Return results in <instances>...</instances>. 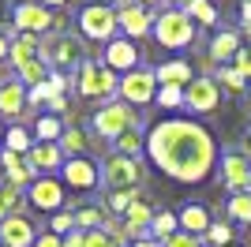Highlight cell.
<instances>
[{
    "mask_svg": "<svg viewBox=\"0 0 251 247\" xmlns=\"http://www.w3.org/2000/svg\"><path fill=\"white\" fill-rule=\"evenodd\" d=\"M147 154L169 180L202 184L218 165V139L199 120L169 116L147 131Z\"/></svg>",
    "mask_w": 251,
    "mask_h": 247,
    "instance_id": "obj_1",
    "label": "cell"
},
{
    "mask_svg": "<svg viewBox=\"0 0 251 247\" xmlns=\"http://www.w3.org/2000/svg\"><path fill=\"white\" fill-rule=\"evenodd\" d=\"M42 60L56 72H79L86 64V49L83 41L75 38V34H64V30H52L49 38H42Z\"/></svg>",
    "mask_w": 251,
    "mask_h": 247,
    "instance_id": "obj_2",
    "label": "cell"
},
{
    "mask_svg": "<svg viewBox=\"0 0 251 247\" xmlns=\"http://www.w3.org/2000/svg\"><path fill=\"white\" fill-rule=\"evenodd\" d=\"M143 176H147V169H143L139 157L109 154V157H105V165H101V187H105V195H116V191H139Z\"/></svg>",
    "mask_w": 251,
    "mask_h": 247,
    "instance_id": "obj_3",
    "label": "cell"
},
{
    "mask_svg": "<svg viewBox=\"0 0 251 247\" xmlns=\"http://www.w3.org/2000/svg\"><path fill=\"white\" fill-rule=\"evenodd\" d=\"M154 41L161 49H188L191 41H195V23L188 19V11L180 8H169L161 15H154Z\"/></svg>",
    "mask_w": 251,
    "mask_h": 247,
    "instance_id": "obj_4",
    "label": "cell"
},
{
    "mask_svg": "<svg viewBox=\"0 0 251 247\" xmlns=\"http://www.w3.org/2000/svg\"><path fill=\"white\" fill-rule=\"evenodd\" d=\"M72 82H75V90H79V98H113L116 86H120L116 72H109L105 64H94V60H86L75 72Z\"/></svg>",
    "mask_w": 251,
    "mask_h": 247,
    "instance_id": "obj_5",
    "label": "cell"
},
{
    "mask_svg": "<svg viewBox=\"0 0 251 247\" xmlns=\"http://www.w3.org/2000/svg\"><path fill=\"white\" fill-rule=\"evenodd\" d=\"M131 127H139V113L124 101H109L105 109L94 113V131L101 135V139H113L116 143V139L124 131H131Z\"/></svg>",
    "mask_w": 251,
    "mask_h": 247,
    "instance_id": "obj_6",
    "label": "cell"
},
{
    "mask_svg": "<svg viewBox=\"0 0 251 247\" xmlns=\"http://www.w3.org/2000/svg\"><path fill=\"white\" fill-rule=\"evenodd\" d=\"M79 30L90 41H113V34L120 30L116 8L113 4H86V8L79 11Z\"/></svg>",
    "mask_w": 251,
    "mask_h": 247,
    "instance_id": "obj_7",
    "label": "cell"
},
{
    "mask_svg": "<svg viewBox=\"0 0 251 247\" xmlns=\"http://www.w3.org/2000/svg\"><path fill=\"white\" fill-rule=\"evenodd\" d=\"M221 105V86L214 82V75H195V79L184 86V109H191V113H218Z\"/></svg>",
    "mask_w": 251,
    "mask_h": 247,
    "instance_id": "obj_8",
    "label": "cell"
},
{
    "mask_svg": "<svg viewBox=\"0 0 251 247\" xmlns=\"http://www.w3.org/2000/svg\"><path fill=\"white\" fill-rule=\"evenodd\" d=\"M116 94H120V101L131 105V109H135V105H150L157 98V79L147 68H135V72H127L124 79H120Z\"/></svg>",
    "mask_w": 251,
    "mask_h": 247,
    "instance_id": "obj_9",
    "label": "cell"
},
{
    "mask_svg": "<svg viewBox=\"0 0 251 247\" xmlns=\"http://www.w3.org/2000/svg\"><path fill=\"white\" fill-rule=\"evenodd\" d=\"M11 26H15V34H49V26H56V19H52V11L45 8V4H38V0H23V4H15V11H11Z\"/></svg>",
    "mask_w": 251,
    "mask_h": 247,
    "instance_id": "obj_10",
    "label": "cell"
},
{
    "mask_svg": "<svg viewBox=\"0 0 251 247\" xmlns=\"http://www.w3.org/2000/svg\"><path fill=\"white\" fill-rule=\"evenodd\" d=\"M221 184L232 195H244L251 191V157L244 150H225L221 154Z\"/></svg>",
    "mask_w": 251,
    "mask_h": 247,
    "instance_id": "obj_11",
    "label": "cell"
},
{
    "mask_svg": "<svg viewBox=\"0 0 251 247\" xmlns=\"http://www.w3.org/2000/svg\"><path fill=\"white\" fill-rule=\"evenodd\" d=\"M60 184L75 187V191H98L101 187V165H94L90 157H68L60 169Z\"/></svg>",
    "mask_w": 251,
    "mask_h": 247,
    "instance_id": "obj_12",
    "label": "cell"
},
{
    "mask_svg": "<svg viewBox=\"0 0 251 247\" xmlns=\"http://www.w3.org/2000/svg\"><path fill=\"white\" fill-rule=\"evenodd\" d=\"M26 202L42 214H60L64 206V184L56 176H38L30 187H26Z\"/></svg>",
    "mask_w": 251,
    "mask_h": 247,
    "instance_id": "obj_13",
    "label": "cell"
},
{
    "mask_svg": "<svg viewBox=\"0 0 251 247\" xmlns=\"http://www.w3.org/2000/svg\"><path fill=\"white\" fill-rule=\"evenodd\" d=\"M116 23H120V30L127 34V41L147 38V34L154 30V15H150L139 0H120V8H116Z\"/></svg>",
    "mask_w": 251,
    "mask_h": 247,
    "instance_id": "obj_14",
    "label": "cell"
},
{
    "mask_svg": "<svg viewBox=\"0 0 251 247\" xmlns=\"http://www.w3.org/2000/svg\"><path fill=\"white\" fill-rule=\"evenodd\" d=\"M240 49H244L240 45V30L221 26V30L210 38V45H206V60H210V68H225V64H232V56H236Z\"/></svg>",
    "mask_w": 251,
    "mask_h": 247,
    "instance_id": "obj_15",
    "label": "cell"
},
{
    "mask_svg": "<svg viewBox=\"0 0 251 247\" xmlns=\"http://www.w3.org/2000/svg\"><path fill=\"white\" fill-rule=\"evenodd\" d=\"M64 150L56 143H34L30 146V154H26V165H30V173L34 176H52L56 169H64Z\"/></svg>",
    "mask_w": 251,
    "mask_h": 247,
    "instance_id": "obj_16",
    "label": "cell"
},
{
    "mask_svg": "<svg viewBox=\"0 0 251 247\" xmlns=\"http://www.w3.org/2000/svg\"><path fill=\"white\" fill-rule=\"evenodd\" d=\"M34 240H38V228L23 214H11L0 221V247H34Z\"/></svg>",
    "mask_w": 251,
    "mask_h": 247,
    "instance_id": "obj_17",
    "label": "cell"
},
{
    "mask_svg": "<svg viewBox=\"0 0 251 247\" xmlns=\"http://www.w3.org/2000/svg\"><path fill=\"white\" fill-rule=\"evenodd\" d=\"M105 68L109 72H135L139 68V49H135V41H127V38H113L109 41V49H105Z\"/></svg>",
    "mask_w": 251,
    "mask_h": 247,
    "instance_id": "obj_18",
    "label": "cell"
},
{
    "mask_svg": "<svg viewBox=\"0 0 251 247\" xmlns=\"http://www.w3.org/2000/svg\"><path fill=\"white\" fill-rule=\"evenodd\" d=\"M0 169H4V184L19 187V191H26V187L38 180V176L30 173L26 157H23V154H11V150H0Z\"/></svg>",
    "mask_w": 251,
    "mask_h": 247,
    "instance_id": "obj_19",
    "label": "cell"
},
{
    "mask_svg": "<svg viewBox=\"0 0 251 247\" xmlns=\"http://www.w3.org/2000/svg\"><path fill=\"white\" fill-rule=\"evenodd\" d=\"M176 217H180V232H188V236H199V240L206 236L210 225H214V221H210V210H206V206H199V202H188Z\"/></svg>",
    "mask_w": 251,
    "mask_h": 247,
    "instance_id": "obj_20",
    "label": "cell"
},
{
    "mask_svg": "<svg viewBox=\"0 0 251 247\" xmlns=\"http://www.w3.org/2000/svg\"><path fill=\"white\" fill-rule=\"evenodd\" d=\"M154 79H157V86H188L195 79V68L188 60H165L154 68Z\"/></svg>",
    "mask_w": 251,
    "mask_h": 247,
    "instance_id": "obj_21",
    "label": "cell"
},
{
    "mask_svg": "<svg viewBox=\"0 0 251 247\" xmlns=\"http://www.w3.org/2000/svg\"><path fill=\"white\" fill-rule=\"evenodd\" d=\"M42 56V38L38 34H15L11 38V49H8V60L15 64V72H19L23 64H30Z\"/></svg>",
    "mask_w": 251,
    "mask_h": 247,
    "instance_id": "obj_22",
    "label": "cell"
},
{
    "mask_svg": "<svg viewBox=\"0 0 251 247\" xmlns=\"http://www.w3.org/2000/svg\"><path fill=\"white\" fill-rule=\"evenodd\" d=\"M26 109V86L19 79L0 82V116H19Z\"/></svg>",
    "mask_w": 251,
    "mask_h": 247,
    "instance_id": "obj_23",
    "label": "cell"
},
{
    "mask_svg": "<svg viewBox=\"0 0 251 247\" xmlns=\"http://www.w3.org/2000/svg\"><path fill=\"white\" fill-rule=\"evenodd\" d=\"M15 79L26 86V90H34V86H42V82H49L52 79V68L38 56V60H30V64H23L19 72H15Z\"/></svg>",
    "mask_w": 251,
    "mask_h": 247,
    "instance_id": "obj_24",
    "label": "cell"
},
{
    "mask_svg": "<svg viewBox=\"0 0 251 247\" xmlns=\"http://www.w3.org/2000/svg\"><path fill=\"white\" fill-rule=\"evenodd\" d=\"M180 232V217L173 214V210H157L154 221H150V240H157V244H165L169 236H176Z\"/></svg>",
    "mask_w": 251,
    "mask_h": 247,
    "instance_id": "obj_25",
    "label": "cell"
},
{
    "mask_svg": "<svg viewBox=\"0 0 251 247\" xmlns=\"http://www.w3.org/2000/svg\"><path fill=\"white\" fill-rule=\"evenodd\" d=\"M34 143H60V135H64V124H60V116H52V113H45V116H38V124H34Z\"/></svg>",
    "mask_w": 251,
    "mask_h": 247,
    "instance_id": "obj_26",
    "label": "cell"
},
{
    "mask_svg": "<svg viewBox=\"0 0 251 247\" xmlns=\"http://www.w3.org/2000/svg\"><path fill=\"white\" fill-rule=\"evenodd\" d=\"M105 221H109V210H105V206H83V210H75V228H83V232L105 228Z\"/></svg>",
    "mask_w": 251,
    "mask_h": 247,
    "instance_id": "obj_27",
    "label": "cell"
},
{
    "mask_svg": "<svg viewBox=\"0 0 251 247\" xmlns=\"http://www.w3.org/2000/svg\"><path fill=\"white\" fill-rule=\"evenodd\" d=\"M23 202H26V198H23L19 187H11V184H4V180H0V221H4V217H11V214H19Z\"/></svg>",
    "mask_w": 251,
    "mask_h": 247,
    "instance_id": "obj_28",
    "label": "cell"
},
{
    "mask_svg": "<svg viewBox=\"0 0 251 247\" xmlns=\"http://www.w3.org/2000/svg\"><path fill=\"white\" fill-rule=\"evenodd\" d=\"M64 150V157H83V150H86V135H83V127H64V135H60V143H56Z\"/></svg>",
    "mask_w": 251,
    "mask_h": 247,
    "instance_id": "obj_29",
    "label": "cell"
},
{
    "mask_svg": "<svg viewBox=\"0 0 251 247\" xmlns=\"http://www.w3.org/2000/svg\"><path fill=\"white\" fill-rule=\"evenodd\" d=\"M214 82L225 86L229 94H244V90H248V79H244L236 68H229V64H225V68H214Z\"/></svg>",
    "mask_w": 251,
    "mask_h": 247,
    "instance_id": "obj_30",
    "label": "cell"
},
{
    "mask_svg": "<svg viewBox=\"0 0 251 247\" xmlns=\"http://www.w3.org/2000/svg\"><path fill=\"white\" fill-rule=\"evenodd\" d=\"M184 11H188V19L199 23V26H214V23H218V8H214L210 0H191Z\"/></svg>",
    "mask_w": 251,
    "mask_h": 247,
    "instance_id": "obj_31",
    "label": "cell"
},
{
    "mask_svg": "<svg viewBox=\"0 0 251 247\" xmlns=\"http://www.w3.org/2000/svg\"><path fill=\"white\" fill-rule=\"evenodd\" d=\"M225 210H229V221H236V225H251V191L232 195Z\"/></svg>",
    "mask_w": 251,
    "mask_h": 247,
    "instance_id": "obj_32",
    "label": "cell"
},
{
    "mask_svg": "<svg viewBox=\"0 0 251 247\" xmlns=\"http://www.w3.org/2000/svg\"><path fill=\"white\" fill-rule=\"evenodd\" d=\"M30 146H34V139L23 131V127H8V131H4V150L26 157V154H30Z\"/></svg>",
    "mask_w": 251,
    "mask_h": 247,
    "instance_id": "obj_33",
    "label": "cell"
},
{
    "mask_svg": "<svg viewBox=\"0 0 251 247\" xmlns=\"http://www.w3.org/2000/svg\"><path fill=\"white\" fill-rule=\"evenodd\" d=\"M143 146H147V139L139 135V127H131V131H124L120 139H116V154H124V157H139V154H143Z\"/></svg>",
    "mask_w": 251,
    "mask_h": 247,
    "instance_id": "obj_34",
    "label": "cell"
},
{
    "mask_svg": "<svg viewBox=\"0 0 251 247\" xmlns=\"http://www.w3.org/2000/svg\"><path fill=\"white\" fill-rule=\"evenodd\" d=\"M202 244H206V247H229V244H232L229 221H214V225H210V232L202 236Z\"/></svg>",
    "mask_w": 251,
    "mask_h": 247,
    "instance_id": "obj_35",
    "label": "cell"
},
{
    "mask_svg": "<svg viewBox=\"0 0 251 247\" xmlns=\"http://www.w3.org/2000/svg\"><path fill=\"white\" fill-rule=\"evenodd\" d=\"M161 109H184V86H157V98H154Z\"/></svg>",
    "mask_w": 251,
    "mask_h": 247,
    "instance_id": "obj_36",
    "label": "cell"
},
{
    "mask_svg": "<svg viewBox=\"0 0 251 247\" xmlns=\"http://www.w3.org/2000/svg\"><path fill=\"white\" fill-rule=\"evenodd\" d=\"M49 232L52 236H68V232H75V214H52L49 217Z\"/></svg>",
    "mask_w": 251,
    "mask_h": 247,
    "instance_id": "obj_37",
    "label": "cell"
},
{
    "mask_svg": "<svg viewBox=\"0 0 251 247\" xmlns=\"http://www.w3.org/2000/svg\"><path fill=\"white\" fill-rule=\"evenodd\" d=\"M139 198V191H116V195H109V206H105V210H109V214H127V206L135 202Z\"/></svg>",
    "mask_w": 251,
    "mask_h": 247,
    "instance_id": "obj_38",
    "label": "cell"
},
{
    "mask_svg": "<svg viewBox=\"0 0 251 247\" xmlns=\"http://www.w3.org/2000/svg\"><path fill=\"white\" fill-rule=\"evenodd\" d=\"M161 247H206L199 236H188V232H176V236H169Z\"/></svg>",
    "mask_w": 251,
    "mask_h": 247,
    "instance_id": "obj_39",
    "label": "cell"
},
{
    "mask_svg": "<svg viewBox=\"0 0 251 247\" xmlns=\"http://www.w3.org/2000/svg\"><path fill=\"white\" fill-rule=\"evenodd\" d=\"M229 68H236V72L244 75V79H251V52H248V45H244L240 52H236V56H232V64Z\"/></svg>",
    "mask_w": 251,
    "mask_h": 247,
    "instance_id": "obj_40",
    "label": "cell"
},
{
    "mask_svg": "<svg viewBox=\"0 0 251 247\" xmlns=\"http://www.w3.org/2000/svg\"><path fill=\"white\" fill-rule=\"evenodd\" d=\"M83 236H86V247H109V232L105 228H90Z\"/></svg>",
    "mask_w": 251,
    "mask_h": 247,
    "instance_id": "obj_41",
    "label": "cell"
},
{
    "mask_svg": "<svg viewBox=\"0 0 251 247\" xmlns=\"http://www.w3.org/2000/svg\"><path fill=\"white\" fill-rule=\"evenodd\" d=\"M34 247H64L60 236H52V232H42V236L34 240Z\"/></svg>",
    "mask_w": 251,
    "mask_h": 247,
    "instance_id": "obj_42",
    "label": "cell"
},
{
    "mask_svg": "<svg viewBox=\"0 0 251 247\" xmlns=\"http://www.w3.org/2000/svg\"><path fill=\"white\" fill-rule=\"evenodd\" d=\"M45 105H49V113H52V116L68 113V98H49V101H45Z\"/></svg>",
    "mask_w": 251,
    "mask_h": 247,
    "instance_id": "obj_43",
    "label": "cell"
},
{
    "mask_svg": "<svg viewBox=\"0 0 251 247\" xmlns=\"http://www.w3.org/2000/svg\"><path fill=\"white\" fill-rule=\"evenodd\" d=\"M64 247H86V236L75 228V232H68V236H64Z\"/></svg>",
    "mask_w": 251,
    "mask_h": 247,
    "instance_id": "obj_44",
    "label": "cell"
},
{
    "mask_svg": "<svg viewBox=\"0 0 251 247\" xmlns=\"http://www.w3.org/2000/svg\"><path fill=\"white\" fill-rule=\"evenodd\" d=\"M8 49H11V38H8V30L0 26V64L8 60Z\"/></svg>",
    "mask_w": 251,
    "mask_h": 247,
    "instance_id": "obj_45",
    "label": "cell"
},
{
    "mask_svg": "<svg viewBox=\"0 0 251 247\" xmlns=\"http://www.w3.org/2000/svg\"><path fill=\"white\" fill-rule=\"evenodd\" d=\"M131 247H161V244H157V240H135Z\"/></svg>",
    "mask_w": 251,
    "mask_h": 247,
    "instance_id": "obj_46",
    "label": "cell"
},
{
    "mask_svg": "<svg viewBox=\"0 0 251 247\" xmlns=\"http://www.w3.org/2000/svg\"><path fill=\"white\" fill-rule=\"evenodd\" d=\"M38 4H45V8H60V4H68V0H38Z\"/></svg>",
    "mask_w": 251,
    "mask_h": 247,
    "instance_id": "obj_47",
    "label": "cell"
},
{
    "mask_svg": "<svg viewBox=\"0 0 251 247\" xmlns=\"http://www.w3.org/2000/svg\"><path fill=\"white\" fill-rule=\"evenodd\" d=\"M244 146H248V150H244V154L251 157V127H248V135H244Z\"/></svg>",
    "mask_w": 251,
    "mask_h": 247,
    "instance_id": "obj_48",
    "label": "cell"
},
{
    "mask_svg": "<svg viewBox=\"0 0 251 247\" xmlns=\"http://www.w3.org/2000/svg\"><path fill=\"white\" fill-rule=\"evenodd\" d=\"M169 4H176V8L184 11V8H188V4H191V0H169Z\"/></svg>",
    "mask_w": 251,
    "mask_h": 247,
    "instance_id": "obj_49",
    "label": "cell"
},
{
    "mask_svg": "<svg viewBox=\"0 0 251 247\" xmlns=\"http://www.w3.org/2000/svg\"><path fill=\"white\" fill-rule=\"evenodd\" d=\"M139 4H143V8H150V4H157V0H139Z\"/></svg>",
    "mask_w": 251,
    "mask_h": 247,
    "instance_id": "obj_50",
    "label": "cell"
},
{
    "mask_svg": "<svg viewBox=\"0 0 251 247\" xmlns=\"http://www.w3.org/2000/svg\"><path fill=\"white\" fill-rule=\"evenodd\" d=\"M4 131H8V127H4V124H0V143H4Z\"/></svg>",
    "mask_w": 251,
    "mask_h": 247,
    "instance_id": "obj_51",
    "label": "cell"
},
{
    "mask_svg": "<svg viewBox=\"0 0 251 247\" xmlns=\"http://www.w3.org/2000/svg\"><path fill=\"white\" fill-rule=\"evenodd\" d=\"M229 247H240V244H229Z\"/></svg>",
    "mask_w": 251,
    "mask_h": 247,
    "instance_id": "obj_52",
    "label": "cell"
},
{
    "mask_svg": "<svg viewBox=\"0 0 251 247\" xmlns=\"http://www.w3.org/2000/svg\"><path fill=\"white\" fill-rule=\"evenodd\" d=\"M248 52H251V45H248Z\"/></svg>",
    "mask_w": 251,
    "mask_h": 247,
    "instance_id": "obj_53",
    "label": "cell"
}]
</instances>
